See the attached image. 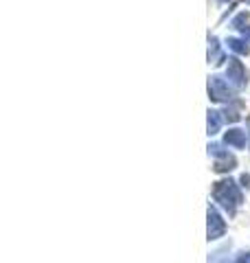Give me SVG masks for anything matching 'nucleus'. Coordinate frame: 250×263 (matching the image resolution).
I'll return each mask as SVG.
<instances>
[{
  "label": "nucleus",
  "instance_id": "1",
  "mask_svg": "<svg viewBox=\"0 0 250 263\" xmlns=\"http://www.w3.org/2000/svg\"><path fill=\"white\" fill-rule=\"evenodd\" d=\"M213 197H215V202H220V206H224L228 211V215H233V213L237 211V206L241 204V191H239V186L233 182L230 178L215 182Z\"/></svg>",
  "mask_w": 250,
  "mask_h": 263
},
{
  "label": "nucleus",
  "instance_id": "2",
  "mask_svg": "<svg viewBox=\"0 0 250 263\" xmlns=\"http://www.w3.org/2000/svg\"><path fill=\"white\" fill-rule=\"evenodd\" d=\"M208 97H211L213 101H230L233 86L224 77H218V75L208 77Z\"/></svg>",
  "mask_w": 250,
  "mask_h": 263
},
{
  "label": "nucleus",
  "instance_id": "3",
  "mask_svg": "<svg viewBox=\"0 0 250 263\" xmlns=\"http://www.w3.org/2000/svg\"><path fill=\"white\" fill-rule=\"evenodd\" d=\"M206 219H208V224H206V237H208V241L224 237V233H226V224H224L222 215H220V213L215 211L213 206H208V211H206Z\"/></svg>",
  "mask_w": 250,
  "mask_h": 263
},
{
  "label": "nucleus",
  "instance_id": "4",
  "mask_svg": "<svg viewBox=\"0 0 250 263\" xmlns=\"http://www.w3.org/2000/svg\"><path fill=\"white\" fill-rule=\"evenodd\" d=\"M226 81L233 86V90H241L248 81V72L237 60H228V68H226Z\"/></svg>",
  "mask_w": 250,
  "mask_h": 263
},
{
  "label": "nucleus",
  "instance_id": "5",
  "mask_svg": "<svg viewBox=\"0 0 250 263\" xmlns=\"http://www.w3.org/2000/svg\"><path fill=\"white\" fill-rule=\"evenodd\" d=\"M224 143L235 147V149H241V147H246V132L244 129H228L226 134H224Z\"/></svg>",
  "mask_w": 250,
  "mask_h": 263
},
{
  "label": "nucleus",
  "instance_id": "6",
  "mask_svg": "<svg viewBox=\"0 0 250 263\" xmlns=\"http://www.w3.org/2000/svg\"><path fill=\"white\" fill-rule=\"evenodd\" d=\"M237 167V160L233 158V156H224V158H218V162H215V171H218V174H228V171H233Z\"/></svg>",
  "mask_w": 250,
  "mask_h": 263
},
{
  "label": "nucleus",
  "instance_id": "7",
  "mask_svg": "<svg viewBox=\"0 0 250 263\" xmlns=\"http://www.w3.org/2000/svg\"><path fill=\"white\" fill-rule=\"evenodd\" d=\"M222 127V112L208 110V136H215Z\"/></svg>",
  "mask_w": 250,
  "mask_h": 263
},
{
  "label": "nucleus",
  "instance_id": "8",
  "mask_svg": "<svg viewBox=\"0 0 250 263\" xmlns=\"http://www.w3.org/2000/svg\"><path fill=\"white\" fill-rule=\"evenodd\" d=\"M226 46L230 48V51H235L237 55H248L250 53V46L246 40H237V37H228L226 40Z\"/></svg>",
  "mask_w": 250,
  "mask_h": 263
},
{
  "label": "nucleus",
  "instance_id": "9",
  "mask_svg": "<svg viewBox=\"0 0 250 263\" xmlns=\"http://www.w3.org/2000/svg\"><path fill=\"white\" fill-rule=\"evenodd\" d=\"M211 46H208V60H211L213 64H220L224 57H222V53H220V44H218V40L215 37H211V42H208Z\"/></svg>",
  "mask_w": 250,
  "mask_h": 263
},
{
  "label": "nucleus",
  "instance_id": "10",
  "mask_svg": "<svg viewBox=\"0 0 250 263\" xmlns=\"http://www.w3.org/2000/svg\"><path fill=\"white\" fill-rule=\"evenodd\" d=\"M208 154L215 156V158H224V156H226L228 152H224V149H222V145L213 143V145H208Z\"/></svg>",
  "mask_w": 250,
  "mask_h": 263
},
{
  "label": "nucleus",
  "instance_id": "11",
  "mask_svg": "<svg viewBox=\"0 0 250 263\" xmlns=\"http://www.w3.org/2000/svg\"><path fill=\"white\" fill-rule=\"evenodd\" d=\"M239 182H241V186H244V189H248V191H250V174H241Z\"/></svg>",
  "mask_w": 250,
  "mask_h": 263
},
{
  "label": "nucleus",
  "instance_id": "12",
  "mask_svg": "<svg viewBox=\"0 0 250 263\" xmlns=\"http://www.w3.org/2000/svg\"><path fill=\"white\" fill-rule=\"evenodd\" d=\"M246 125H248V129H250V117H248V121H246Z\"/></svg>",
  "mask_w": 250,
  "mask_h": 263
}]
</instances>
